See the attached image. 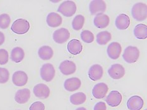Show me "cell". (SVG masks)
<instances>
[{
  "instance_id": "cell-1",
  "label": "cell",
  "mask_w": 147,
  "mask_h": 110,
  "mask_svg": "<svg viewBox=\"0 0 147 110\" xmlns=\"http://www.w3.org/2000/svg\"><path fill=\"white\" fill-rule=\"evenodd\" d=\"M131 15L136 21H145L147 18V5L143 3H136L131 8Z\"/></svg>"
},
{
  "instance_id": "cell-2",
  "label": "cell",
  "mask_w": 147,
  "mask_h": 110,
  "mask_svg": "<svg viewBox=\"0 0 147 110\" xmlns=\"http://www.w3.org/2000/svg\"><path fill=\"white\" fill-rule=\"evenodd\" d=\"M30 28V25L27 20L19 18L13 23L11 27V30L16 34L24 35L29 31Z\"/></svg>"
},
{
  "instance_id": "cell-3",
  "label": "cell",
  "mask_w": 147,
  "mask_h": 110,
  "mask_svg": "<svg viewBox=\"0 0 147 110\" xmlns=\"http://www.w3.org/2000/svg\"><path fill=\"white\" fill-rule=\"evenodd\" d=\"M76 5L74 1H65L59 6L57 11L66 17H71L76 13Z\"/></svg>"
},
{
  "instance_id": "cell-4",
  "label": "cell",
  "mask_w": 147,
  "mask_h": 110,
  "mask_svg": "<svg viewBox=\"0 0 147 110\" xmlns=\"http://www.w3.org/2000/svg\"><path fill=\"white\" fill-rule=\"evenodd\" d=\"M140 53V50L136 47L128 46L124 50L123 58L124 61L128 64H134L138 61Z\"/></svg>"
},
{
  "instance_id": "cell-5",
  "label": "cell",
  "mask_w": 147,
  "mask_h": 110,
  "mask_svg": "<svg viewBox=\"0 0 147 110\" xmlns=\"http://www.w3.org/2000/svg\"><path fill=\"white\" fill-rule=\"evenodd\" d=\"M40 75L42 79L46 82H51L56 75V70L53 64L47 63L42 65L40 70Z\"/></svg>"
},
{
  "instance_id": "cell-6",
  "label": "cell",
  "mask_w": 147,
  "mask_h": 110,
  "mask_svg": "<svg viewBox=\"0 0 147 110\" xmlns=\"http://www.w3.org/2000/svg\"><path fill=\"white\" fill-rule=\"evenodd\" d=\"M106 3L103 0H93L89 5V10L92 15L104 13L106 11Z\"/></svg>"
},
{
  "instance_id": "cell-7",
  "label": "cell",
  "mask_w": 147,
  "mask_h": 110,
  "mask_svg": "<svg viewBox=\"0 0 147 110\" xmlns=\"http://www.w3.org/2000/svg\"><path fill=\"white\" fill-rule=\"evenodd\" d=\"M108 74L113 79H120L125 75V69L120 64H114L108 69Z\"/></svg>"
},
{
  "instance_id": "cell-8",
  "label": "cell",
  "mask_w": 147,
  "mask_h": 110,
  "mask_svg": "<svg viewBox=\"0 0 147 110\" xmlns=\"http://www.w3.org/2000/svg\"><path fill=\"white\" fill-rule=\"evenodd\" d=\"M70 37V33L65 28H61L55 30L53 34V39L57 43L62 44L65 43Z\"/></svg>"
},
{
  "instance_id": "cell-9",
  "label": "cell",
  "mask_w": 147,
  "mask_h": 110,
  "mask_svg": "<svg viewBox=\"0 0 147 110\" xmlns=\"http://www.w3.org/2000/svg\"><path fill=\"white\" fill-rule=\"evenodd\" d=\"M121 52H122V47L119 43L117 42L111 43L107 47V55L112 60H117L120 57Z\"/></svg>"
},
{
  "instance_id": "cell-10",
  "label": "cell",
  "mask_w": 147,
  "mask_h": 110,
  "mask_svg": "<svg viewBox=\"0 0 147 110\" xmlns=\"http://www.w3.org/2000/svg\"><path fill=\"white\" fill-rule=\"evenodd\" d=\"M33 93L36 97L40 99H46L49 97L51 90L49 87L46 84L40 83L36 85L34 87Z\"/></svg>"
},
{
  "instance_id": "cell-11",
  "label": "cell",
  "mask_w": 147,
  "mask_h": 110,
  "mask_svg": "<svg viewBox=\"0 0 147 110\" xmlns=\"http://www.w3.org/2000/svg\"><path fill=\"white\" fill-rule=\"evenodd\" d=\"M59 69L63 75H69L74 74L76 70V65L74 62L69 60L63 61L61 63Z\"/></svg>"
},
{
  "instance_id": "cell-12",
  "label": "cell",
  "mask_w": 147,
  "mask_h": 110,
  "mask_svg": "<svg viewBox=\"0 0 147 110\" xmlns=\"http://www.w3.org/2000/svg\"><path fill=\"white\" fill-rule=\"evenodd\" d=\"M109 87L104 83H100L95 84L92 89V95L95 98L100 99L104 98L108 93Z\"/></svg>"
},
{
  "instance_id": "cell-13",
  "label": "cell",
  "mask_w": 147,
  "mask_h": 110,
  "mask_svg": "<svg viewBox=\"0 0 147 110\" xmlns=\"http://www.w3.org/2000/svg\"><path fill=\"white\" fill-rule=\"evenodd\" d=\"M28 75L24 71H18L15 72L12 75V82L16 86H24L28 82Z\"/></svg>"
},
{
  "instance_id": "cell-14",
  "label": "cell",
  "mask_w": 147,
  "mask_h": 110,
  "mask_svg": "<svg viewBox=\"0 0 147 110\" xmlns=\"http://www.w3.org/2000/svg\"><path fill=\"white\" fill-rule=\"evenodd\" d=\"M126 105L129 110H141L144 105V101L142 97L135 95L129 97Z\"/></svg>"
},
{
  "instance_id": "cell-15",
  "label": "cell",
  "mask_w": 147,
  "mask_h": 110,
  "mask_svg": "<svg viewBox=\"0 0 147 110\" xmlns=\"http://www.w3.org/2000/svg\"><path fill=\"white\" fill-rule=\"evenodd\" d=\"M122 94L117 91H112L107 96L106 103L111 107H117L122 102Z\"/></svg>"
},
{
  "instance_id": "cell-16",
  "label": "cell",
  "mask_w": 147,
  "mask_h": 110,
  "mask_svg": "<svg viewBox=\"0 0 147 110\" xmlns=\"http://www.w3.org/2000/svg\"><path fill=\"white\" fill-rule=\"evenodd\" d=\"M104 69L100 65L94 64L90 67L88 72V77L92 81H97L100 80L103 76Z\"/></svg>"
},
{
  "instance_id": "cell-17",
  "label": "cell",
  "mask_w": 147,
  "mask_h": 110,
  "mask_svg": "<svg viewBox=\"0 0 147 110\" xmlns=\"http://www.w3.org/2000/svg\"><path fill=\"white\" fill-rule=\"evenodd\" d=\"M82 86L81 80L78 77H71L67 79L64 83V87L69 92H73L79 89Z\"/></svg>"
},
{
  "instance_id": "cell-18",
  "label": "cell",
  "mask_w": 147,
  "mask_h": 110,
  "mask_svg": "<svg viewBox=\"0 0 147 110\" xmlns=\"http://www.w3.org/2000/svg\"><path fill=\"white\" fill-rule=\"evenodd\" d=\"M110 23L109 16L104 13H99L95 15L94 19V24L99 29H104L107 27Z\"/></svg>"
},
{
  "instance_id": "cell-19",
  "label": "cell",
  "mask_w": 147,
  "mask_h": 110,
  "mask_svg": "<svg viewBox=\"0 0 147 110\" xmlns=\"http://www.w3.org/2000/svg\"><path fill=\"white\" fill-rule=\"evenodd\" d=\"M115 25L118 30H126L130 25V18L126 14L121 13L116 17Z\"/></svg>"
},
{
  "instance_id": "cell-20",
  "label": "cell",
  "mask_w": 147,
  "mask_h": 110,
  "mask_svg": "<svg viewBox=\"0 0 147 110\" xmlns=\"http://www.w3.org/2000/svg\"><path fill=\"white\" fill-rule=\"evenodd\" d=\"M30 96V89L28 88H24L17 91L15 96V100L18 104H25L29 101Z\"/></svg>"
},
{
  "instance_id": "cell-21",
  "label": "cell",
  "mask_w": 147,
  "mask_h": 110,
  "mask_svg": "<svg viewBox=\"0 0 147 110\" xmlns=\"http://www.w3.org/2000/svg\"><path fill=\"white\" fill-rule=\"evenodd\" d=\"M67 49L71 54L77 55L82 52L83 46L79 40L72 39L69 41L67 45Z\"/></svg>"
},
{
  "instance_id": "cell-22",
  "label": "cell",
  "mask_w": 147,
  "mask_h": 110,
  "mask_svg": "<svg viewBox=\"0 0 147 110\" xmlns=\"http://www.w3.org/2000/svg\"><path fill=\"white\" fill-rule=\"evenodd\" d=\"M63 19L58 13L55 12H51L47 16L46 22L48 26L52 28L59 27L62 24Z\"/></svg>"
},
{
  "instance_id": "cell-23",
  "label": "cell",
  "mask_w": 147,
  "mask_h": 110,
  "mask_svg": "<svg viewBox=\"0 0 147 110\" xmlns=\"http://www.w3.org/2000/svg\"><path fill=\"white\" fill-rule=\"evenodd\" d=\"M38 55L43 61H49L53 57L54 51L50 46L44 45L40 47L38 50Z\"/></svg>"
},
{
  "instance_id": "cell-24",
  "label": "cell",
  "mask_w": 147,
  "mask_h": 110,
  "mask_svg": "<svg viewBox=\"0 0 147 110\" xmlns=\"http://www.w3.org/2000/svg\"><path fill=\"white\" fill-rule=\"evenodd\" d=\"M134 35L136 39L145 40L147 39V27L145 24L140 23L136 25L133 30Z\"/></svg>"
},
{
  "instance_id": "cell-25",
  "label": "cell",
  "mask_w": 147,
  "mask_h": 110,
  "mask_svg": "<svg viewBox=\"0 0 147 110\" xmlns=\"http://www.w3.org/2000/svg\"><path fill=\"white\" fill-rule=\"evenodd\" d=\"M25 57V52L21 47H16L12 49L10 55V59L15 63L21 62Z\"/></svg>"
},
{
  "instance_id": "cell-26",
  "label": "cell",
  "mask_w": 147,
  "mask_h": 110,
  "mask_svg": "<svg viewBox=\"0 0 147 110\" xmlns=\"http://www.w3.org/2000/svg\"><path fill=\"white\" fill-rule=\"evenodd\" d=\"M112 39V35L108 31H102L97 33L96 42L100 45H104L109 42Z\"/></svg>"
},
{
  "instance_id": "cell-27",
  "label": "cell",
  "mask_w": 147,
  "mask_h": 110,
  "mask_svg": "<svg viewBox=\"0 0 147 110\" xmlns=\"http://www.w3.org/2000/svg\"><path fill=\"white\" fill-rule=\"evenodd\" d=\"M87 100V96L84 93L78 92L72 94L70 96L69 101L73 105H80Z\"/></svg>"
},
{
  "instance_id": "cell-28",
  "label": "cell",
  "mask_w": 147,
  "mask_h": 110,
  "mask_svg": "<svg viewBox=\"0 0 147 110\" xmlns=\"http://www.w3.org/2000/svg\"><path fill=\"white\" fill-rule=\"evenodd\" d=\"M85 23V17L82 15H78L73 18L72 21V27L76 31L80 30Z\"/></svg>"
},
{
  "instance_id": "cell-29",
  "label": "cell",
  "mask_w": 147,
  "mask_h": 110,
  "mask_svg": "<svg viewBox=\"0 0 147 110\" xmlns=\"http://www.w3.org/2000/svg\"><path fill=\"white\" fill-rule=\"evenodd\" d=\"M80 37L83 42L87 43H92L95 39L94 35L93 34V33L91 31L88 30H83L81 32Z\"/></svg>"
},
{
  "instance_id": "cell-30",
  "label": "cell",
  "mask_w": 147,
  "mask_h": 110,
  "mask_svg": "<svg viewBox=\"0 0 147 110\" xmlns=\"http://www.w3.org/2000/svg\"><path fill=\"white\" fill-rule=\"evenodd\" d=\"M11 23V18L9 15L6 13L0 15V28L5 30L8 28Z\"/></svg>"
},
{
  "instance_id": "cell-31",
  "label": "cell",
  "mask_w": 147,
  "mask_h": 110,
  "mask_svg": "<svg viewBox=\"0 0 147 110\" xmlns=\"http://www.w3.org/2000/svg\"><path fill=\"white\" fill-rule=\"evenodd\" d=\"M9 79V72L6 68L0 67V84H5Z\"/></svg>"
},
{
  "instance_id": "cell-32",
  "label": "cell",
  "mask_w": 147,
  "mask_h": 110,
  "mask_svg": "<svg viewBox=\"0 0 147 110\" xmlns=\"http://www.w3.org/2000/svg\"><path fill=\"white\" fill-rule=\"evenodd\" d=\"M9 60V54L6 50L4 49H0V65H5Z\"/></svg>"
},
{
  "instance_id": "cell-33",
  "label": "cell",
  "mask_w": 147,
  "mask_h": 110,
  "mask_svg": "<svg viewBox=\"0 0 147 110\" xmlns=\"http://www.w3.org/2000/svg\"><path fill=\"white\" fill-rule=\"evenodd\" d=\"M45 105L40 101H36L33 103L30 106L29 110H45Z\"/></svg>"
},
{
  "instance_id": "cell-34",
  "label": "cell",
  "mask_w": 147,
  "mask_h": 110,
  "mask_svg": "<svg viewBox=\"0 0 147 110\" xmlns=\"http://www.w3.org/2000/svg\"><path fill=\"white\" fill-rule=\"evenodd\" d=\"M94 110H107L106 104L102 101L98 102L94 106Z\"/></svg>"
},
{
  "instance_id": "cell-35",
  "label": "cell",
  "mask_w": 147,
  "mask_h": 110,
  "mask_svg": "<svg viewBox=\"0 0 147 110\" xmlns=\"http://www.w3.org/2000/svg\"><path fill=\"white\" fill-rule=\"evenodd\" d=\"M5 41V36L4 33L1 31H0V46L2 45L3 43H4Z\"/></svg>"
},
{
  "instance_id": "cell-36",
  "label": "cell",
  "mask_w": 147,
  "mask_h": 110,
  "mask_svg": "<svg viewBox=\"0 0 147 110\" xmlns=\"http://www.w3.org/2000/svg\"><path fill=\"white\" fill-rule=\"evenodd\" d=\"M76 110H87L84 107H80V108H78Z\"/></svg>"
},
{
  "instance_id": "cell-37",
  "label": "cell",
  "mask_w": 147,
  "mask_h": 110,
  "mask_svg": "<svg viewBox=\"0 0 147 110\" xmlns=\"http://www.w3.org/2000/svg\"><path fill=\"white\" fill-rule=\"evenodd\" d=\"M145 110H147V109H145Z\"/></svg>"
},
{
  "instance_id": "cell-38",
  "label": "cell",
  "mask_w": 147,
  "mask_h": 110,
  "mask_svg": "<svg viewBox=\"0 0 147 110\" xmlns=\"http://www.w3.org/2000/svg\"><path fill=\"white\" fill-rule=\"evenodd\" d=\"M18 110H19V109H18Z\"/></svg>"
}]
</instances>
